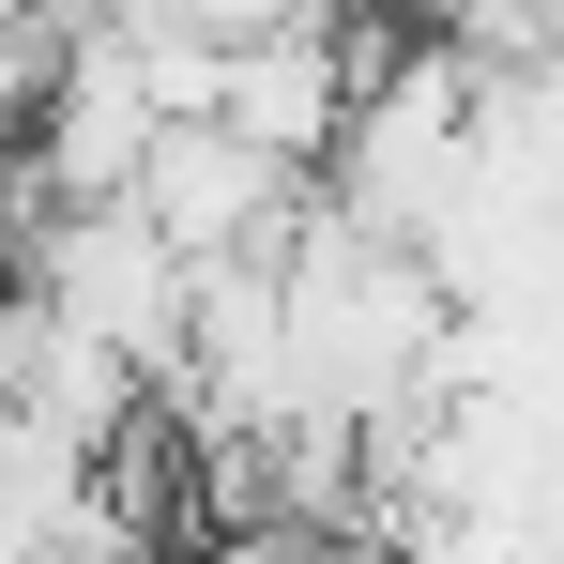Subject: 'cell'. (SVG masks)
Returning a JSON list of instances; mask_svg holds the SVG:
<instances>
[{
    "instance_id": "6da1fadb",
    "label": "cell",
    "mask_w": 564,
    "mask_h": 564,
    "mask_svg": "<svg viewBox=\"0 0 564 564\" xmlns=\"http://www.w3.org/2000/svg\"><path fill=\"white\" fill-rule=\"evenodd\" d=\"M473 169V62L443 31H412V46H381L367 93H351V138H336V214L381 229V245H427V214L458 198Z\"/></svg>"
},
{
    "instance_id": "7a4b0ae2",
    "label": "cell",
    "mask_w": 564,
    "mask_h": 564,
    "mask_svg": "<svg viewBox=\"0 0 564 564\" xmlns=\"http://www.w3.org/2000/svg\"><path fill=\"white\" fill-rule=\"evenodd\" d=\"M31 305H46V321H77L93 351H122L138 381H169V367H184L198 275L138 229V198H93V214H31Z\"/></svg>"
},
{
    "instance_id": "3957f363",
    "label": "cell",
    "mask_w": 564,
    "mask_h": 564,
    "mask_svg": "<svg viewBox=\"0 0 564 564\" xmlns=\"http://www.w3.org/2000/svg\"><path fill=\"white\" fill-rule=\"evenodd\" d=\"M290 169H260L229 122H169L153 138V169H138V229L184 260V275H229V260H275L290 245Z\"/></svg>"
},
{
    "instance_id": "277c9868",
    "label": "cell",
    "mask_w": 564,
    "mask_h": 564,
    "mask_svg": "<svg viewBox=\"0 0 564 564\" xmlns=\"http://www.w3.org/2000/svg\"><path fill=\"white\" fill-rule=\"evenodd\" d=\"M351 93H367L351 15H305V31H275V46H245V62H229V107H214V122H229L260 169L321 184V169H336V138H351Z\"/></svg>"
},
{
    "instance_id": "5b68a950",
    "label": "cell",
    "mask_w": 564,
    "mask_h": 564,
    "mask_svg": "<svg viewBox=\"0 0 564 564\" xmlns=\"http://www.w3.org/2000/svg\"><path fill=\"white\" fill-rule=\"evenodd\" d=\"M473 184H503V198H550V214H564V62L473 77Z\"/></svg>"
},
{
    "instance_id": "8992f818",
    "label": "cell",
    "mask_w": 564,
    "mask_h": 564,
    "mask_svg": "<svg viewBox=\"0 0 564 564\" xmlns=\"http://www.w3.org/2000/svg\"><path fill=\"white\" fill-rule=\"evenodd\" d=\"M169 15H184L198 46H229V62H245V46H275V31H305V15H336V0H169Z\"/></svg>"
},
{
    "instance_id": "52a82bcc",
    "label": "cell",
    "mask_w": 564,
    "mask_h": 564,
    "mask_svg": "<svg viewBox=\"0 0 564 564\" xmlns=\"http://www.w3.org/2000/svg\"><path fill=\"white\" fill-rule=\"evenodd\" d=\"M336 15H397V31H443V0H336Z\"/></svg>"
},
{
    "instance_id": "ba28073f",
    "label": "cell",
    "mask_w": 564,
    "mask_h": 564,
    "mask_svg": "<svg viewBox=\"0 0 564 564\" xmlns=\"http://www.w3.org/2000/svg\"><path fill=\"white\" fill-rule=\"evenodd\" d=\"M534 31H550V62H564V0H534Z\"/></svg>"
},
{
    "instance_id": "9c48e42d",
    "label": "cell",
    "mask_w": 564,
    "mask_h": 564,
    "mask_svg": "<svg viewBox=\"0 0 564 564\" xmlns=\"http://www.w3.org/2000/svg\"><path fill=\"white\" fill-rule=\"evenodd\" d=\"M15 15H31V0H0V31H15Z\"/></svg>"
}]
</instances>
